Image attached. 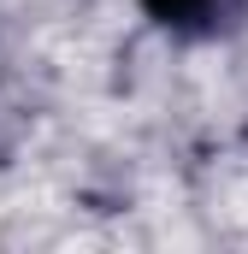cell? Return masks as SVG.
I'll return each instance as SVG.
<instances>
[{"instance_id":"obj_1","label":"cell","mask_w":248,"mask_h":254,"mask_svg":"<svg viewBox=\"0 0 248 254\" xmlns=\"http://www.w3.org/2000/svg\"><path fill=\"white\" fill-rule=\"evenodd\" d=\"M142 12L172 30V36H189V42H207V36H231L243 24L248 0H142Z\"/></svg>"}]
</instances>
